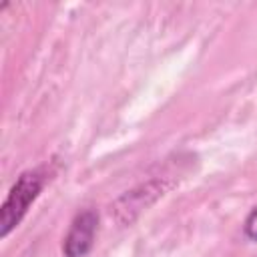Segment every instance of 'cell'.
I'll use <instances>...</instances> for the list:
<instances>
[{"label": "cell", "mask_w": 257, "mask_h": 257, "mask_svg": "<svg viewBox=\"0 0 257 257\" xmlns=\"http://www.w3.org/2000/svg\"><path fill=\"white\" fill-rule=\"evenodd\" d=\"M96 227H98V213L92 209L80 211L72 219L70 229L64 237V243H62L64 257H86L94 245Z\"/></svg>", "instance_id": "cell-2"}, {"label": "cell", "mask_w": 257, "mask_h": 257, "mask_svg": "<svg viewBox=\"0 0 257 257\" xmlns=\"http://www.w3.org/2000/svg\"><path fill=\"white\" fill-rule=\"evenodd\" d=\"M159 195H163V183L161 181H153V183H147V185H141L133 191H128L126 195H122L114 209L118 213V217L122 221H133L143 209H147Z\"/></svg>", "instance_id": "cell-3"}, {"label": "cell", "mask_w": 257, "mask_h": 257, "mask_svg": "<svg viewBox=\"0 0 257 257\" xmlns=\"http://www.w3.org/2000/svg\"><path fill=\"white\" fill-rule=\"evenodd\" d=\"M243 233H245L247 239L257 241V207L251 209V213L245 217V221H243Z\"/></svg>", "instance_id": "cell-4"}, {"label": "cell", "mask_w": 257, "mask_h": 257, "mask_svg": "<svg viewBox=\"0 0 257 257\" xmlns=\"http://www.w3.org/2000/svg\"><path fill=\"white\" fill-rule=\"evenodd\" d=\"M44 181L46 177L40 169L26 171L16 179V183L12 185V189L8 191V197L4 199L0 207V235L2 237H8L10 231L20 225L30 205L42 191Z\"/></svg>", "instance_id": "cell-1"}]
</instances>
